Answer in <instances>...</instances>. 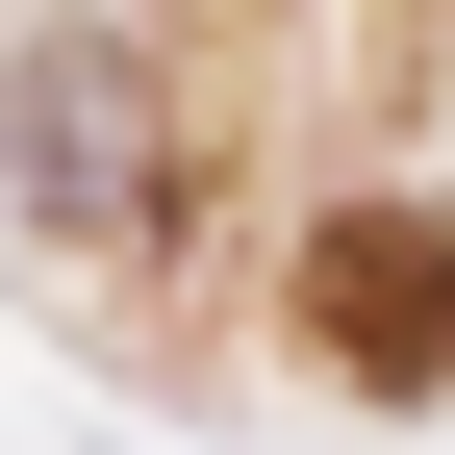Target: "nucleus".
I'll list each match as a JSON object with an SVG mask.
<instances>
[{"mask_svg": "<svg viewBox=\"0 0 455 455\" xmlns=\"http://www.w3.org/2000/svg\"><path fill=\"white\" fill-rule=\"evenodd\" d=\"M26 178L76 203V228L152 203V76H101V51H76V76H26Z\"/></svg>", "mask_w": 455, "mask_h": 455, "instance_id": "2", "label": "nucleus"}, {"mask_svg": "<svg viewBox=\"0 0 455 455\" xmlns=\"http://www.w3.org/2000/svg\"><path fill=\"white\" fill-rule=\"evenodd\" d=\"M304 329H329V379H455V228L355 203V228L304 253Z\"/></svg>", "mask_w": 455, "mask_h": 455, "instance_id": "1", "label": "nucleus"}]
</instances>
